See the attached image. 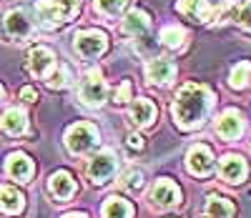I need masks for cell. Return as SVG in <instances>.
Wrapping results in <instances>:
<instances>
[{
  "instance_id": "cell-1",
  "label": "cell",
  "mask_w": 251,
  "mask_h": 218,
  "mask_svg": "<svg viewBox=\"0 0 251 218\" xmlns=\"http://www.w3.org/2000/svg\"><path fill=\"white\" fill-rule=\"evenodd\" d=\"M211 105H214V93L208 91L206 85L188 83L178 91V96L174 100V118L183 130L199 128L206 121Z\"/></svg>"
},
{
  "instance_id": "cell-2",
  "label": "cell",
  "mask_w": 251,
  "mask_h": 218,
  "mask_svg": "<svg viewBox=\"0 0 251 218\" xmlns=\"http://www.w3.org/2000/svg\"><path fill=\"white\" fill-rule=\"evenodd\" d=\"M80 10V0H40L38 15L46 28H58L63 23L73 20Z\"/></svg>"
},
{
  "instance_id": "cell-3",
  "label": "cell",
  "mask_w": 251,
  "mask_h": 218,
  "mask_svg": "<svg viewBox=\"0 0 251 218\" xmlns=\"http://www.w3.org/2000/svg\"><path fill=\"white\" fill-rule=\"evenodd\" d=\"M66 143L73 153H86L88 148L98 143V130L93 123H75L66 133Z\"/></svg>"
},
{
  "instance_id": "cell-4",
  "label": "cell",
  "mask_w": 251,
  "mask_h": 218,
  "mask_svg": "<svg viewBox=\"0 0 251 218\" xmlns=\"http://www.w3.org/2000/svg\"><path fill=\"white\" fill-rule=\"evenodd\" d=\"M108 48V38L100 30H80L75 35V50L83 58H98Z\"/></svg>"
},
{
  "instance_id": "cell-5",
  "label": "cell",
  "mask_w": 251,
  "mask_h": 218,
  "mask_svg": "<svg viewBox=\"0 0 251 218\" xmlns=\"http://www.w3.org/2000/svg\"><path fill=\"white\" fill-rule=\"evenodd\" d=\"M116 166H118V161H116L113 150H100V153L93 156L91 163L86 166V173H88V178L93 183H103V181H108L116 173Z\"/></svg>"
},
{
  "instance_id": "cell-6",
  "label": "cell",
  "mask_w": 251,
  "mask_h": 218,
  "mask_svg": "<svg viewBox=\"0 0 251 218\" xmlns=\"http://www.w3.org/2000/svg\"><path fill=\"white\" fill-rule=\"evenodd\" d=\"M106 96H108V88L100 78V71H91L86 75V80H83V85H80V100L86 105H91V108H98L103 100H106Z\"/></svg>"
},
{
  "instance_id": "cell-7",
  "label": "cell",
  "mask_w": 251,
  "mask_h": 218,
  "mask_svg": "<svg viewBox=\"0 0 251 218\" xmlns=\"http://www.w3.org/2000/svg\"><path fill=\"white\" fill-rule=\"evenodd\" d=\"M186 166L188 170L194 173V176L203 178L211 173L214 168V156H211V150H208L206 145H194L191 150H188V156H186Z\"/></svg>"
},
{
  "instance_id": "cell-8",
  "label": "cell",
  "mask_w": 251,
  "mask_h": 218,
  "mask_svg": "<svg viewBox=\"0 0 251 218\" xmlns=\"http://www.w3.org/2000/svg\"><path fill=\"white\" fill-rule=\"evenodd\" d=\"M244 130V121H241V113L228 108L224 111L219 118H216V133L224 138V141H236Z\"/></svg>"
},
{
  "instance_id": "cell-9",
  "label": "cell",
  "mask_w": 251,
  "mask_h": 218,
  "mask_svg": "<svg viewBox=\"0 0 251 218\" xmlns=\"http://www.w3.org/2000/svg\"><path fill=\"white\" fill-rule=\"evenodd\" d=\"M3 30H5L8 38H13V40H23V38L30 35L33 25H30V20H28V15H25L23 10H10V13H5V18H3Z\"/></svg>"
},
{
  "instance_id": "cell-10",
  "label": "cell",
  "mask_w": 251,
  "mask_h": 218,
  "mask_svg": "<svg viewBox=\"0 0 251 218\" xmlns=\"http://www.w3.org/2000/svg\"><path fill=\"white\" fill-rule=\"evenodd\" d=\"M151 198H153V203L158 208H169V206H176L181 201V191H178V186L174 181L158 178L156 186H153V191H151Z\"/></svg>"
},
{
  "instance_id": "cell-11",
  "label": "cell",
  "mask_w": 251,
  "mask_h": 218,
  "mask_svg": "<svg viewBox=\"0 0 251 218\" xmlns=\"http://www.w3.org/2000/svg\"><path fill=\"white\" fill-rule=\"evenodd\" d=\"M53 63H55L53 50H48V48H43V46L33 48L30 55H28V68H30V73H33L35 78H48Z\"/></svg>"
},
{
  "instance_id": "cell-12",
  "label": "cell",
  "mask_w": 251,
  "mask_h": 218,
  "mask_svg": "<svg viewBox=\"0 0 251 218\" xmlns=\"http://www.w3.org/2000/svg\"><path fill=\"white\" fill-rule=\"evenodd\" d=\"M176 75V65L169 58H153L146 68V78H149L153 85H163V83H171Z\"/></svg>"
},
{
  "instance_id": "cell-13",
  "label": "cell",
  "mask_w": 251,
  "mask_h": 218,
  "mask_svg": "<svg viewBox=\"0 0 251 218\" xmlns=\"http://www.w3.org/2000/svg\"><path fill=\"white\" fill-rule=\"evenodd\" d=\"M219 173L226 183H241L246 178V161L241 156H224L221 158V166H219Z\"/></svg>"
},
{
  "instance_id": "cell-14",
  "label": "cell",
  "mask_w": 251,
  "mask_h": 218,
  "mask_svg": "<svg viewBox=\"0 0 251 218\" xmlns=\"http://www.w3.org/2000/svg\"><path fill=\"white\" fill-rule=\"evenodd\" d=\"M5 170H8L10 178H15L20 183H28L33 178V161L25 153H13L5 163Z\"/></svg>"
},
{
  "instance_id": "cell-15",
  "label": "cell",
  "mask_w": 251,
  "mask_h": 218,
  "mask_svg": "<svg viewBox=\"0 0 251 218\" xmlns=\"http://www.w3.org/2000/svg\"><path fill=\"white\" fill-rule=\"evenodd\" d=\"M0 125H3V130L10 136H23L28 130V116H25L23 108H10V111H5L3 118H0Z\"/></svg>"
},
{
  "instance_id": "cell-16",
  "label": "cell",
  "mask_w": 251,
  "mask_h": 218,
  "mask_svg": "<svg viewBox=\"0 0 251 218\" xmlns=\"http://www.w3.org/2000/svg\"><path fill=\"white\" fill-rule=\"evenodd\" d=\"M178 13L188 15L191 20H199V23H203V20H211L214 15V8L208 0H178Z\"/></svg>"
},
{
  "instance_id": "cell-17",
  "label": "cell",
  "mask_w": 251,
  "mask_h": 218,
  "mask_svg": "<svg viewBox=\"0 0 251 218\" xmlns=\"http://www.w3.org/2000/svg\"><path fill=\"white\" fill-rule=\"evenodd\" d=\"M50 193L58 201H68L75 193V181H73V176L68 170H58V173L50 176Z\"/></svg>"
},
{
  "instance_id": "cell-18",
  "label": "cell",
  "mask_w": 251,
  "mask_h": 218,
  "mask_svg": "<svg viewBox=\"0 0 251 218\" xmlns=\"http://www.w3.org/2000/svg\"><path fill=\"white\" fill-rule=\"evenodd\" d=\"M131 121H133V125H151L153 121H156V105H153V100H149V98H138L133 105H131Z\"/></svg>"
},
{
  "instance_id": "cell-19",
  "label": "cell",
  "mask_w": 251,
  "mask_h": 218,
  "mask_svg": "<svg viewBox=\"0 0 251 218\" xmlns=\"http://www.w3.org/2000/svg\"><path fill=\"white\" fill-rule=\"evenodd\" d=\"M25 208V198H23V193L10 188V186H3L0 188V211L8 213V216H15Z\"/></svg>"
},
{
  "instance_id": "cell-20",
  "label": "cell",
  "mask_w": 251,
  "mask_h": 218,
  "mask_svg": "<svg viewBox=\"0 0 251 218\" xmlns=\"http://www.w3.org/2000/svg\"><path fill=\"white\" fill-rule=\"evenodd\" d=\"M123 33L126 35H143L146 30L151 28V20H149V15L146 13H141V10H131L128 15L123 18Z\"/></svg>"
},
{
  "instance_id": "cell-21",
  "label": "cell",
  "mask_w": 251,
  "mask_h": 218,
  "mask_svg": "<svg viewBox=\"0 0 251 218\" xmlns=\"http://www.w3.org/2000/svg\"><path fill=\"white\" fill-rule=\"evenodd\" d=\"M100 216L103 218H133V206L128 201L118 198V195H113V198H106V203L100 208Z\"/></svg>"
},
{
  "instance_id": "cell-22",
  "label": "cell",
  "mask_w": 251,
  "mask_h": 218,
  "mask_svg": "<svg viewBox=\"0 0 251 218\" xmlns=\"http://www.w3.org/2000/svg\"><path fill=\"white\" fill-rule=\"evenodd\" d=\"M206 213L211 218H231L234 216V203L228 198H221V195H211L206 201Z\"/></svg>"
},
{
  "instance_id": "cell-23",
  "label": "cell",
  "mask_w": 251,
  "mask_h": 218,
  "mask_svg": "<svg viewBox=\"0 0 251 218\" xmlns=\"http://www.w3.org/2000/svg\"><path fill=\"white\" fill-rule=\"evenodd\" d=\"M183 40H186V30L178 28V25H169V28L161 30V43L166 48H181Z\"/></svg>"
},
{
  "instance_id": "cell-24",
  "label": "cell",
  "mask_w": 251,
  "mask_h": 218,
  "mask_svg": "<svg viewBox=\"0 0 251 218\" xmlns=\"http://www.w3.org/2000/svg\"><path fill=\"white\" fill-rule=\"evenodd\" d=\"M249 75H251V63L244 60V63H239L236 68L231 71V78H228V83H231V88L241 91V88H246V85H249Z\"/></svg>"
},
{
  "instance_id": "cell-25",
  "label": "cell",
  "mask_w": 251,
  "mask_h": 218,
  "mask_svg": "<svg viewBox=\"0 0 251 218\" xmlns=\"http://www.w3.org/2000/svg\"><path fill=\"white\" fill-rule=\"evenodd\" d=\"M126 3H128V0H96V8L103 15H118L126 8Z\"/></svg>"
},
{
  "instance_id": "cell-26",
  "label": "cell",
  "mask_w": 251,
  "mask_h": 218,
  "mask_svg": "<svg viewBox=\"0 0 251 218\" xmlns=\"http://www.w3.org/2000/svg\"><path fill=\"white\" fill-rule=\"evenodd\" d=\"M46 83L50 85V88H63V85L68 83V68H66V65H60L58 73H55V75H48Z\"/></svg>"
},
{
  "instance_id": "cell-27",
  "label": "cell",
  "mask_w": 251,
  "mask_h": 218,
  "mask_svg": "<svg viewBox=\"0 0 251 218\" xmlns=\"http://www.w3.org/2000/svg\"><path fill=\"white\" fill-rule=\"evenodd\" d=\"M128 98H131V83L123 80V83L118 85L116 96H113V103H116V105H126V103H128Z\"/></svg>"
},
{
  "instance_id": "cell-28",
  "label": "cell",
  "mask_w": 251,
  "mask_h": 218,
  "mask_svg": "<svg viewBox=\"0 0 251 218\" xmlns=\"http://www.w3.org/2000/svg\"><path fill=\"white\" fill-rule=\"evenodd\" d=\"M123 181H126V186H131V188H141L143 186V173L133 168V170H128L123 176Z\"/></svg>"
},
{
  "instance_id": "cell-29",
  "label": "cell",
  "mask_w": 251,
  "mask_h": 218,
  "mask_svg": "<svg viewBox=\"0 0 251 218\" xmlns=\"http://www.w3.org/2000/svg\"><path fill=\"white\" fill-rule=\"evenodd\" d=\"M239 25L246 28V30H251V3L241 8V13H239Z\"/></svg>"
},
{
  "instance_id": "cell-30",
  "label": "cell",
  "mask_w": 251,
  "mask_h": 218,
  "mask_svg": "<svg viewBox=\"0 0 251 218\" xmlns=\"http://www.w3.org/2000/svg\"><path fill=\"white\" fill-rule=\"evenodd\" d=\"M20 100H25V103H33V100H38V93H35V88H23V91H20Z\"/></svg>"
},
{
  "instance_id": "cell-31",
  "label": "cell",
  "mask_w": 251,
  "mask_h": 218,
  "mask_svg": "<svg viewBox=\"0 0 251 218\" xmlns=\"http://www.w3.org/2000/svg\"><path fill=\"white\" fill-rule=\"evenodd\" d=\"M128 143H131L136 150H138V148H143V141H141V136H131V138H128Z\"/></svg>"
},
{
  "instance_id": "cell-32",
  "label": "cell",
  "mask_w": 251,
  "mask_h": 218,
  "mask_svg": "<svg viewBox=\"0 0 251 218\" xmlns=\"http://www.w3.org/2000/svg\"><path fill=\"white\" fill-rule=\"evenodd\" d=\"M63 218H86L83 213H71V216H63Z\"/></svg>"
},
{
  "instance_id": "cell-33",
  "label": "cell",
  "mask_w": 251,
  "mask_h": 218,
  "mask_svg": "<svg viewBox=\"0 0 251 218\" xmlns=\"http://www.w3.org/2000/svg\"><path fill=\"white\" fill-rule=\"evenodd\" d=\"M0 100H3V88H0Z\"/></svg>"
}]
</instances>
